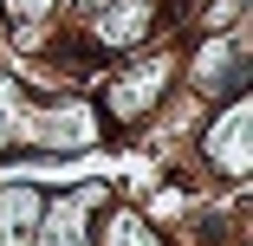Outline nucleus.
Returning a JSON list of instances; mask_svg holds the SVG:
<instances>
[{"mask_svg": "<svg viewBox=\"0 0 253 246\" xmlns=\"http://www.w3.org/2000/svg\"><path fill=\"white\" fill-rule=\"evenodd\" d=\"M201 156H208V169H221V175H247L253 169V104L240 91L227 97V110L201 130Z\"/></svg>", "mask_w": 253, "mask_h": 246, "instance_id": "2", "label": "nucleus"}, {"mask_svg": "<svg viewBox=\"0 0 253 246\" xmlns=\"http://www.w3.org/2000/svg\"><path fill=\"white\" fill-rule=\"evenodd\" d=\"M104 246H163V240L149 233L143 214H111V220H104Z\"/></svg>", "mask_w": 253, "mask_h": 246, "instance_id": "4", "label": "nucleus"}, {"mask_svg": "<svg viewBox=\"0 0 253 246\" xmlns=\"http://www.w3.org/2000/svg\"><path fill=\"white\" fill-rule=\"evenodd\" d=\"M97 136V117L84 104H59V110H26L20 104V84L0 71V149H13V142H26V149H84V142Z\"/></svg>", "mask_w": 253, "mask_h": 246, "instance_id": "1", "label": "nucleus"}, {"mask_svg": "<svg viewBox=\"0 0 253 246\" xmlns=\"http://www.w3.org/2000/svg\"><path fill=\"white\" fill-rule=\"evenodd\" d=\"M163 84H169V65L163 59H149V65H136L130 78H117L111 91H104V104H111V117H143L149 104H156V97H163Z\"/></svg>", "mask_w": 253, "mask_h": 246, "instance_id": "3", "label": "nucleus"}]
</instances>
